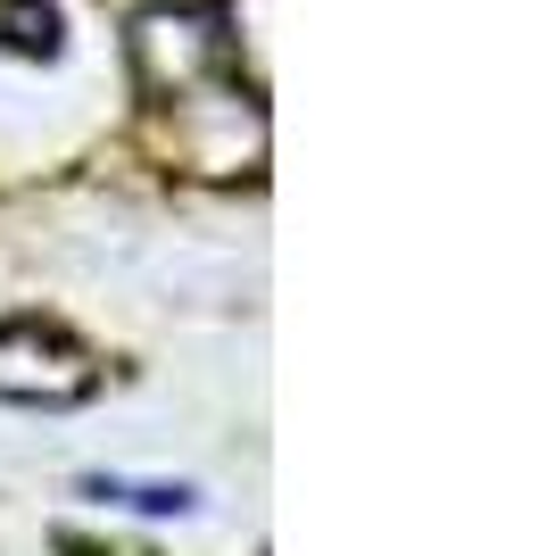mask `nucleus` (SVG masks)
Returning a JSON list of instances; mask_svg holds the SVG:
<instances>
[{"label": "nucleus", "instance_id": "nucleus-1", "mask_svg": "<svg viewBox=\"0 0 547 556\" xmlns=\"http://www.w3.org/2000/svg\"><path fill=\"white\" fill-rule=\"evenodd\" d=\"M100 391V357L50 316H9L0 325V399L17 407H84Z\"/></svg>", "mask_w": 547, "mask_h": 556}, {"label": "nucleus", "instance_id": "nucleus-2", "mask_svg": "<svg viewBox=\"0 0 547 556\" xmlns=\"http://www.w3.org/2000/svg\"><path fill=\"white\" fill-rule=\"evenodd\" d=\"M100 498H125V507H141V515H175V507H191V490L182 482H91Z\"/></svg>", "mask_w": 547, "mask_h": 556}]
</instances>
